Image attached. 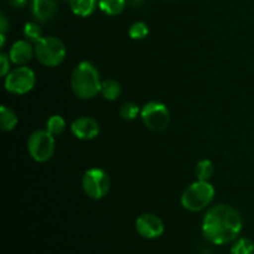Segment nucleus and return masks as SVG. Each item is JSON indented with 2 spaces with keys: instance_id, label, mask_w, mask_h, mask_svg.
Here are the masks:
<instances>
[{
  "instance_id": "f257e3e1",
  "label": "nucleus",
  "mask_w": 254,
  "mask_h": 254,
  "mask_svg": "<svg viewBox=\"0 0 254 254\" xmlns=\"http://www.w3.org/2000/svg\"><path fill=\"white\" fill-rule=\"evenodd\" d=\"M243 228L241 213L232 206L220 203L208 208L202 220V236L206 241L215 246H226L233 243Z\"/></svg>"
},
{
  "instance_id": "f03ea898",
  "label": "nucleus",
  "mask_w": 254,
  "mask_h": 254,
  "mask_svg": "<svg viewBox=\"0 0 254 254\" xmlns=\"http://www.w3.org/2000/svg\"><path fill=\"white\" fill-rule=\"evenodd\" d=\"M72 92L79 99H92L101 93L102 81L98 69L88 61H82L71 74Z\"/></svg>"
},
{
  "instance_id": "7ed1b4c3",
  "label": "nucleus",
  "mask_w": 254,
  "mask_h": 254,
  "mask_svg": "<svg viewBox=\"0 0 254 254\" xmlns=\"http://www.w3.org/2000/svg\"><path fill=\"white\" fill-rule=\"evenodd\" d=\"M215 189L208 181L197 180L185 189L181 196V205L190 212H200L212 203Z\"/></svg>"
},
{
  "instance_id": "20e7f679",
  "label": "nucleus",
  "mask_w": 254,
  "mask_h": 254,
  "mask_svg": "<svg viewBox=\"0 0 254 254\" xmlns=\"http://www.w3.org/2000/svg\"><path fill=\"white\" fill-rule=\"evenodd\" d=\"M35 56L40 64L46 67H56L66 57V47L60 39L55 36L42 37L35 44Z\"/></svg>"
},
{
  "instance_id": "39448f33",
  "label": "nucleus",
  "mask_w": 254,
  "mask_h": 254,
  "mask_svg": "<svg viewBox=\"0 0 254 254\" xmlns=\"http://www.w3.org/2000/svg\"><path fill=\"white\" fill-rule=\"evenodd\" d=\"M56 141L55 135L50 131L36 130L29 136L27 140V150L30 156L37 163H46L54 156Z\"/></svg>"
},
{
  "instance_id": "423d86ee",
  "label": "nucleus",
  "mask_w": 254,
  "mask_h": 254,
  "mask_svg": "<svg viewBox=\"0 0 254 254\" xmlns=\"http://www.w3.org/2000/svg\"><path fill=\"white\" fill-rule=\"evenodd\" d=\"M82 189L89 198L101 200L111 189V179L103 169H89L82 178Z\"/></svg>"
},
{
  "instance_id": "0eeeda50",
  "label": "nucleus",
  "mask_w": 254,
  "mask_h": 254,
  "mask_svg": "<svg viewBox=\"0 0 254 254\" xmlns=\"http://www.w3.org/2000/svg\"><path fill=\"white\" fill-rule=\"evenodd\" d=\"M140 118L148 129L153 131H161L170 124V112L161 102L151 101L141 108Z\"/></svg>"
},
{
  "instance_id": "6e6552de",
  "label": "nucleus",
  "mask_w": 254,
  "mask_h": 254,
  "mask_svg": "<svg viewBox=\"0 0 254 254\" xmlns=\"http://www.w3.org/2000/svg\"><path fill=\"white\" fill-rule=\"evenodd\" d=\"M36 83L35 72L27 66H20L11 69L5 76L4 86L12 94H25L31 91Z\"/></svg>"
},
{
  "instance_id": "1a4fd4ad",
  "label": "nucleus",
  "mask_w": 254,
  "mask_h": 254,
  "mask_svg": "<svg viewBox=\"0 0 254 254\" xmlns=\"http://www.w3.org/2000/svg\"><path fill=\"white\" fill-rule=\"evenodd\" d=\"M135 230L145 240H155L165 231L163 220L154 213H143L135 221Z\"/></svg>"
},
{
  "instance_id": "9d476101",
  "label": "nucleus",
  "mask_w": 254,
  "mask_h": 254,
  "mask_svg": "<svg viewBox=\"0 0 254 254\" xmlns=\"http://www.w3.org/2000/svg\"><path fill=\"white\" fill-rule=\"evenodd\" d=\"M71 131L79 140H92L98 136L101 129L96 119L91 117H79L72 122Z\"/></svg>"
},
{
  "instance_id": "9b49d317",
  "label": "nucleus",
  "mask_w": 254,
  "mask_h": 254,
  "mask_svg": "<svg viewBox=\"0 0 254 254\" xmlns=\"http://www.w3.org/2000/svg\"><path fill=\"white\" fill-rule=\"evenodd\" d=\"M35 54V47H32L29 40H17L10 49V61L17 66H25L27 62L31 61Z\"/></svg>"
},
{
  "instance_id": "f8f14e48",
  "label": "nucleus",
  "mask_w": 254,
  "mask_h": 254,
  "mask_svg": "<svg viewBox=\"0 0 254 254\" xmlns=\"http://www.w3.org/2000/svg\"><path fill=\"white\" fill-rule=\"evenodd\" d=\"M31 11L35 19L40 22H47L55 17L57 12L56 0H31Z\"/></svg>"
},
{
  "instance_id": "ddd939ff",
  "label": "nucleus",
  "mask_w": 254,
  "mask_h": 254,
  "mask_svg": "<svg viewBox=\"0 0 254 254\" xmlns=\"http://www.w3.org/2000/svg\"><path fill=\"white\" fill-rule=\"evenodd\" d=\"M98 6V0H69V7L77 16L87 17Z\"/></svg>"
},
{
  "instance_id": "4468645a",
  "label": "nucleus",
  "mask_w": 254,
  "mask_h": 254,
  "mask_svg": "<svg viewBox=\"0 0 254 254\" xmlns=\"http://www.w3.org/2000/svg\"><path fill=\"white\" fill-rule=\"evenodd\" d=\"M122 93V87L118 81L113 78H108L102 81L101 94L107 101H116Z\"/></svg>"
},
{
  "instance_id": "2eb2a0df",
  "label": "nucleus",
  "mask_w": 254,
  "mask_h": 254,
  "mask_svg": "<svg viewBox=\"0 0 254 254\" xmlns=\"http://www.w3.org/2000/svg\"><path fill=\"white\" fill-rule=\"evenodd\" d=\"M127 0H98V7L108 16H116L124 10Z\"/></svg>"
},
{
  "instance_id": "dca6fc26",
  "label": "nucleus",
  "mask_w": 254,
  "mask_h": 254,
  "mask_svg": "<svg viewBox=\"0 0 254 254\" xmlns=\"http://www.w3.org/2000/svg\"><path fill=\"white\" fill-rule=\"evenodd\" d=\"M0 126L2 131H11L17 126V117L12 109L2 106L0 109Z\"/></svg>"
},
{
  "instance_id": "f3484780",
  "label": "nucleus",
  "mask_w": 254,
  "mask_h": 254,
  "mask_svg": "<svg viewBox=\"0 0 254 254\" xmlns=\"http://www.w3.org/2000/svg\"><path fill=\"white\" fill-rule=\"evenodd\" d=\"M230 254H254V243L246 237H238L231 246Z\"/></svg>"
},
{
  "instance_id": "a211bd4d",
  "label": "nucleus",
  "mask_w": 254,
  "mask_h": 254,
  "mask_svg": "<svg viewBox=\"0 0 254 254\" xmlns=\"http://www.w3.org/2000/svg\"><path fill=\"white\" fill-rule=\"evenodd\" d=\"M66 129V122L59 114H54L50 117L46 122V130L50 131L52 135H61Z\"/></svg>"
},
{
  "instance_id": "6ab92c4d",
  "label": "nucleus",
  "mask_w": 254,
  "mask_h": 254,
  "mask_svg": "<svg viewBox=\"0 0 254 254\" xmlns=\"http://www.w3.org/2000/svg\"><path fill=\"white\" fill-rule=\"evenodd\" d=\"M213 175V164L212 161L208 159H203V160L198 161L196 165V176L197 180L201 181H208Z\"/></svg>"
},
{
  "instance_id": "aec40b11",
  "label": "nucleus",
  "mask_w": 254,
  "mask_h": 254,
  "mask_svg": "<svg viewBox=\"0 0 254 254\" xmlns=\"http://www.w3.org/2000/svg\"><path fill=\"white\" fill-rule=\"evenodd\" d=\"M141 109H139L138 104L134 102H126L122 104L121 109H119V114L124 121H134L136 117L140 114Z\"/></svg>"
},
{
  "instance_id": "412c9836",
  "label": "nucleus",
  "mask_w": 254,
  "mask_h": 254,
  "mask_svg": "<svg viewBox=\"0 0 254 254\" xmlns=\"http://www.w3.org/2000/svg\"><path fill=\"white\" fill-rule=\"evenodd\" d=\"M24 35L26 40L30 42H39L42 39V31L40 29V25L36 22H26L24 26Z\"/></svg>"
},
{
  "instance_id": "4be33fe9",
  "label": "nucleus",
  "mask_w": 254,
  "mask_h": 254,
  "mask_svg": "<svg viewBox=\"0 0 254 254\" xmlns=\"http://www.w3.org/2000/svg\"><path fill=\"white\" fill-rule=\"evenodd\" d=\"M149 27L145 22L136 21L129 27V36L133 40H143L148 36Z\"/></svg>"
},
{
  "instance_id": "5701e85b",
  "label": "nucleus",
  "mask_w": 254,
  "mask_h": 254,
  "mask_svg": "<svg viewBox=\"0 0 254 254\" xmlns=\"http://www.w3.org/2000/svg\"><path fill=\"white\" fill-rule=\"evenodd\" d=\"M10 57L5 54L0 55V74L5 77L10 72Z\"/></svg>"
},
{
  "instance_id": "b1692460",
  "label": "nucleus",
  "mask_w": 254,
  "mask_h": 254,
  "mask_svg": "<svg viewBox=\"0 0 254 254\" xmlns=\"http://www.w3.org/2000/svg\"><path fill=\"white\" fill-rule=\"evenodd\" d=\"M26 1L27 0H7V2L14 7H22L26 4Z\"/></svg>"
},
{
  "instance_id": "393cba45",
  "label": "nucleus",
  "mask_w": 254,
  "mask_h": 254,
  "mask_svg": "<svg viewBox=\"0 0 254 254\" xmlns=\"http://www.w3.org/2000/svg\"><path fill=\"white\" fill-rule=\"evenodd\" d=\"M0 26H1V34H5L7 30V19L4 14H1V17H0Z\"/></svg>"
},
{
  "instance_id": "a878e982",
  "label": "nucleus",
  "mask_w": 254,
  "mask_h": 254,
  "mask_svg": "<svg viewBox=\"0 0 254 254\" xmlns=\"http://www.w3.org/2000/svg\"><path fill=\"white\" fill-rule=\"evenodd\" d=\"M127 2H128V4H130L133 7H139L143 5L144 0H127Z\"/></svg>"
},
{
  "instance_id": "bb28decb",
  "label": "nucleus",
  "mask_w": 254,
  "mask_h": 254,
  "mask_svg": "<svg viewBox=\"0 0 254 254\" xmlns=\"http://www.w3.org/2000/svg\"><path fill=\"white\" fill-rule=\"evenodd\" d=\"M64 1H68L69 2V0H64Z\"/></svg>"
}]
</instances>
